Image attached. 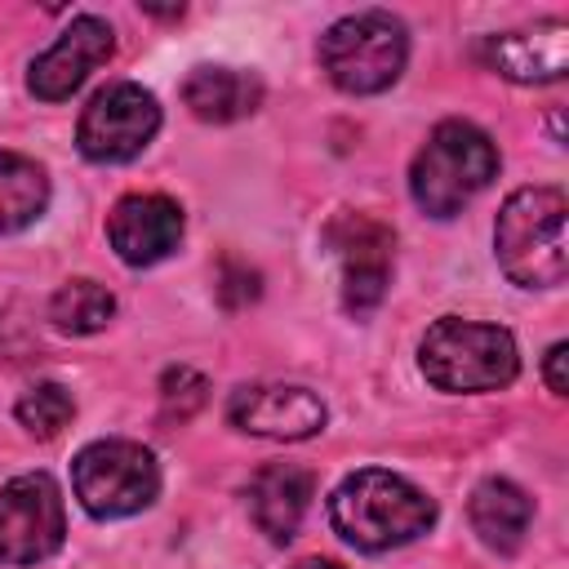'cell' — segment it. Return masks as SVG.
<instances>
[{
    "mask_svg": "<svg viewBox=\"0 0 569 569\" xmlns=\"http://www.w3.org/2000/svg\"><path fill=\"white\" fill-rule=\"evenodd\" d=\"M329 525L356 551H391L436 525V502L396 471L360 467L329 493Z\"/></svg>",
    "mask_w": 569,
    "mask_h": 569,
    "instance_id": "6da1fadb",
    "label": "cell"
},
{
    "mask_svg": "<svg viewBox=\"0 0 569 569\" xmlns=\"http://www.w3.org/2000/svg\"><path fill=\"white\" fill-rule=\"evenodd\" d=\"M569 200L560 187H520L507 196L493 222V253L511 284L520 289H556L569 276L565 244Z\"/></svg>",
    "mask_w": 569,
    "mask_h": 569,
    "instance_id": "7a4b0ae2",
    "label": "cell"
},
{
    "mask_svg": "<svg viewBox=\"0 0 569 569\" xmlns=\"http://www.w3.org/2000/svg\"><path fill=\"white\" fill-rule=\"evenodd\" d=\"M498 178V147L471 120H440L409 164V196L431 218L462 213Z\"/></svg>",
    "mask_w": 569,
    "mask_h": 569,
    "instance_id": "3957f363",
    "label": "cell"
},
{
    "mask_svg": "<svg viewBox=\"0 0 569 569\" xmlns=\"http://www.w3.org/2000/svg\"><path fill=\"white\" fill-rule=\"evenodd\" d=\"M418 369L436 391H498L511 387L520 373V351L511 329L480 325L462 316H440L418 347Z\"/></svg>",
    "mask_w": 569,
    "mask_h": 569,
    "instance_id": "277c9868",
    "label": "cell"
},
{
    "mask_svg": "<svg viewBox=\"0 0 569 569\" xmlns=\"http://www.w3.org/2000/svg\"><path fill=\"white\" fill-rule=\"evenodd\" d=\"M316 58L333 89L356 98L382 93L400 80L409 62V31L396 13H382V9L347 13L320 36Z\"/></svg>",
    "mask_w": 569,
    "mask_h": 569,
    "instance_id": "5b68a950",
    "label": "cell"
},
{
    "mask_svg": "<svg viewBox=\"0 0 569 569\" xmlns=\"http://www.w3.org/2000/svg\"><path fill=\"white\" fill-rule=\"evenodd\" d=\"M71 489L93 520H120L156 502L160 462L138 440H93L71 462Z\"/></svg>",
    "mask_w": 569,
    "mask_h": 569,
    "instance_id": "8992f818",
    "label": "cell"
},
{
    "mask_svg": "<svg viewBox=\"0 0 569 569\" xmlns=\"http://www.w3.org/2000/svg\"><path fill=\"white\" fill-rule=\"evenodd\" d=\"M160 129V102L133 80H116L89 98L76 124V147L93 164H124L147 151Z\"/></svg>",
    "mask_w": 569,
    "mask_h": 569,
    "instance_id": "52a82bcc",
    "label": "cell"
},
{
    "mask_svg": "<svg viewBox=\"0 0 569 569\" xmlns=\"http://www.w3.org/2000/svg\"><path fill=\"white\" fill-rule=\"evenodd\" d=\"M67 538L62 489L44 471L13 476L0 485V565H40Z\"/></svg>",
    "mask_w": 569,
    "mask_h": 569,
    "instance_id": "ba28073f",
    "label": "cell"
},
{
    "mask_svg": "<svg viewBox=\"0 0 569 569\" xmlns=\"http://www.w3.org/2000/svg\"><path fill=\"white\" fill-rule=\"evenodd\" d=\"M325 244L342 262V307L347 316L365 320L382 298L391 280V249L396 236L369 213H338L325 227Z\"/></svg>",
    "mask_w": 569,
    "mask_h": 569,
    "instance_id": "9c48e42d",
    "label": "cell"
},
{
    "mask_svg": "<svg viewBox=\"0 0 569 569\" xmlns=\"http://www.w3.org/2000/svg\"><path fill=\"white\" fill-rule=\"evenodd\" d=\"M325 418V400L298 382H253L227 400V422L262 440H311Z\"/></svg>",
    "mask_w": 569,
    "mask_h": 569,
    "instance_id": "30bf717a",
    "label": "cell"
},
{
    "mask_svg": "<svg viewBox=\"0 0 569 569\" xmlns=\"http://www.w3.org/2000/svg\"><path fill=\"white\" fill-rule=\"evenodd\" d=\"M116 53V31L107 18L98 13H80L71 18V27L27 67V89L40 98V102H62L71 98L89 71H98L107 58Z\"/></svg>",
    "mask_w": 569,
    "mask_h": 569,
    "instance_id": "8fae6325",
    "label": "cell"
},
{
    "mask_svg": "<svg viewBox=\"0 0 569 569\" xmlns=\"http://www.w3.org/2000/svg\"><path fill=\"white\" fill-rule=\"evenodd\" d=\"M107 240H111L120 262L156 267L182 240V209H178V200H169L160 191L120 196L111 204V213H107Z\"/></svg>",
    "mask_w": 569,
    "mask_h": 569,
    "instance_id": "7c38bea8",
    "label": "cell"
},
{
    "mask_svg": "<svg viewBox=\"0 0 569 569\" xmlns=\"http://www.w3.org/2000/svg\"><path fill=\"white\" fill-rule=\"evenodd\" d=\"M485 62L516 84H551L569 71V22L547 18L525 31H502L485 40Z\"/></svg>",
    "mask_w": 569,
    "mask_h": 569,
    "instance_id": "4fadbf2b",
    "label": "cell"
},
{
    "mask_svg": "<svg viewBox=\"0 0 569 569\" xmlns=\"http://www.w3.org/2000/svg\"><path fill=\"white\" fill-rule=\"evenodd\" d=\"M311 493H316V480L307 467L298 462H267L249 489H244V502H249V516L258 525V533H267L271 542H289L311 507Z\"/></svg>",
    "mask_w": 569,
    "mask_h": 569,
    "instance_id": "5bb4252c",
    "label": "cell"
},
{
    "mask_svg": "<svg viewBox=\"0 0 569 569\" xmlns=\"http://www.w3.org/2000/svg\"><path fill=\"white\" fill-rule=\"evenodd\" d=\"M262 80L253 71H240V67H196L187 80H182V102L196 120H209V124H231V120H244L262 107Z\"/></svg>",
    "mask_w": 569,
    "mask_h": 569,
    "instance_id": "9a60e30c",
    "label": "cell"
},
{
    "mask_svg": "<svg viewBox=\"0 0 569 569\" xmlns=\"http://www.w3.org/2000/svg\"><path fill=\"white\" fill-rule=\"evenodd\" d=\"M467 516H471V529L480 533L485 547L511 556V551L525 542V533H529L533 498H529L520 485H511V480H502V476H489V480H480V485L471 489Z\"/></svg>",
    "mask_w": 569,
    "mask_h": 569,
    "instance_id": "2e32d148",
    "label": "cell"
},
{
    "mask_svg": "<svg viewBox=\"0 0 569 569\" xmlns=\"http://www.w3.org/2000/svg\"><path fill=\"white\" fill-rule=\"evenodd\" d=\"M49 209V173L22 151H0V236L31 227Z\"/></svg>",
    "mask_w": 569,
    "mask_h": 569,
    "instance_id": "e0dca14e",
    "label": "cell"
},
{
    "mask_svg": "<svg viewBox=\"0 0 569 569\" xmlns=\"http://www.w3.org/2000/svg\"><path fill=\"white\" fill-rule=\"evenodd\" d=\"M116 316V298L107 284L80 276V280H67L53 298H49V320L58 333H98L107 329V320Z\"/></svg>",
    "mask_w": 569,
    "mask_h": 569,
    "instance_id": "ac0fdd59",
    "label": "cell"
},
{
    "mask_svg": "<svg viewBox=\"0 0 569 569\" xmlns=\"http://www.w3.org/2000/svg\"><path fill=\"white\" fill-rule=\"evenodd\" d=\"M13 418H18V427H27L36 440H53V436L76 418V400H71V391H67L62 382H36V387H27V391L18 396Z\"/></svg>",
    "mask_w": 569,
    "mask_h": 569,
    "instance_id": "d6986e66",
    "label": "cell"
},
{
    "mask_svg": "<svg viewBox=\"0 0 569 569\" xmlns=\"http://www.w3.org/2000/svg\"><path fill=\"white\" fill-rule=\"evenodd\" d=\"M204 400H209L204 373H196V369H187V365L164 369V378H160V413H164L169 422H187Z\"/></svg>",
    "mask_w": 569,
    "mask_h": 569,
    "instance_id": "ffe728a7",
    "label": "cell"
},
{
    "mask_svg": "<svg viewBox=\"0 0 569 569\" xmlns=\"http://www.w3.org/2000/svg\"><path fill=\"white\" fill-rule=\"evenodd\" d=\"M258 293H262V276L249 262H240V258H222V267H218V298H222V307L227 311L249 307Z\"/></svg>",
    "mask_w": 569,
    "mask_h": 569,
    "instance_id": "44dd1931",
    "label": "cell"
},
{
    "mask_svg": "<svg viewBox=\"0 0 569 569\" xmlns=\"http://www.w3.org/2000/svg\"><path fill=\"white\" fill-rule=\"evenodd\" d=\"M565 360H569V342H551L547 356H542V378H547V391H551V396H565V391H569Z\"/></svg>",
    "mask_w": 569,
    "mask_h": 569,
    "instance_id": "7402d4cb",
    "label": "cell"
},
{
    "mask_svg": "<svg viewBox=\"0 0 569 569\" xmlns=\"http://www.w3.org/2000/svg\"><path fill=\"white\" fill-rule=\"evenodd\" d=\"M293 569H347L342 560H329V556H307V560H298Z\"/></svg>",
    "mask_w": 569,
    "mask_h": 569,
    "instance_id": "603a6c76",
    "label": "cell"
}]
</instances>
